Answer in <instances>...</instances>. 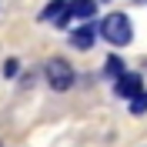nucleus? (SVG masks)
<instances>
[{
	"mask_svg": "<svg viewBox=\"0 0 147 147\" xmlns=\"http://www.w3.org/2000/svg\"><path fill=\"white\" fill-rule=\"evenodd\" d=\"M97 34H100L110 47H127L130 40H134V27H130L127 13H110V17H104V24H100Z\"/></svg>",
	"mask_w": 147,
	"mask_h": 147,
	"instance_id": "1",
	"label": "nucleus"
},
{
	"mask_svg": "<svg viewBox=\"0 0 147 147\" xmlns=\"http://www.w3.org/2000/svg\"><path fill=\"white\" fill-rule=\"evenodd\" d=\"M44 77H47V84H50V87H54V90H70L74 87V80H77V77H74V67L67 64L64 57H54V60H47V67H44Z\"/></svg>",
	"mask_w": 147,
	"mask_h": 147,
	"instance_id": "2",
	"label": "nucleus"
},
{
	"mask_svg": "<svg viewBox=\"0 0 147 147\" xmlns=\"http://www.w3.org/2000/svg\"><path fill=\"white\" fill-rule=\"evenodd\" d=\"M140 90H144V77H140L137 70H124L120 77H114V94H117V97H124V100L137 97Z\"/></svg>",
	"mask_w": 147,
	"mask_h": 147,
	"instance_id": "3",
	"label": "nucleus"
},
{
	"mask_svg": "<svg viewBox=\"0 0 147 147\" xmlns=\"http://www.w3.org/2000/svg\"><path fill=\"white\" fill-rule=\"evenodd\" d=\"M94 40H97V27H90L87 20H84L77 30H70V47H77V50H90Z\"/></svg>",
	"mask_w": 147,
	"mask_h": 147,
	"instance_id": "4",
	"label": "nucleus"
},
{
	"mask_svg": "<svg viewBox=\"0 0 147 147\" xmlns=\"http://www.w3.org/2000/svg\"><path fill=\"white\" fill-rule=\"evenodd\" d=\"M94 13H97V0H67V17L90 20Z\"/></svg>",
	"mask_w": 147,
	"mask_h": 147,
	"instance_id": "5",
	"label": "nucleus"
},
{
	"mask_svg": "<svg viewBox=\"0 0 147 147\" xmlns=\"http://www.w3.org/2000/svg\"><path fill=\"white\" fill-rule=\"evenodd\" d=\"M40 20H57V24H64L67 20V0H50L47 10H40Z\"/></svg>",
	"mask_w": 147,
	"mask_h": 147,
	"instance_id": "6",
	"label": "nucleus"
},
{
	"mask_svg": "<svg viewBox=\"0 0 147 147\" xmlns=\"http://www.w3.org/2000/svg\"><path fill=\"white\" fill-rule=\"evenodd\" d=\"M104 74H107V77H120V74H124V60H120V57H107Z\"/></svg>",
	"mask_w": 147,
	"mask_h": 147,
	"instance_id": "7",
	"label": "nucleus"
},
{
	"mask_svg": "<svg viewBox=\"0 0 147 147\" xmlns=\"http://www.w3.org/2000/svg\"><path fill=\"white\" fill-rule=\"evenodd\" d=\"M147 110V90H140L137 97H130V114L137 117V114H144Z\"/></svg>",
	"mask_w": 147,
	"mask_h": 147,
	"instance_id": "8",
	"label": "nucleus"
},
{
	"mask_svg": "<svg viewBox=\"0 0 147 147\" xmlns=\"http://www.w3.org/2000/svg\"><path fill=\"white\" fill-rule=\"evenodd\" d=\"M17 70H20V60H7L3 74H7V77H17Z\"/></svg>",
	"mask_w": 147,
	"mask_h": 147,
	"instance_id": "9",
	"label": "nucleus"
},
{
	"mask_svg": "<svg viewBox=\"0 0 147 147\" xmlns=\"http://www.w3.org/2000/svg\"><path fill=\"white\" fill-rule=\"evenodd\" d=\"M134 3H147V0H134Z\"/></svg>",
	"mask_w": 147,
	"mask_h": 147,
	"instance_id": "10",
	"label": "nucleus"
},
{
	"mask_svg": "<svg viewBox=\"0 0 147 147\" xmlns=\"http://www.w3.org/2000/svg\"><path fill=\"white\" fill-rule=\"evenodd\" d=\"M0 147H3V144H0Z\"/></svg>",
	"mask_w": 147,
	"mask_h": 147,
	"instance_id": "11",
	"label": "nucleus"
}]
</instances>
